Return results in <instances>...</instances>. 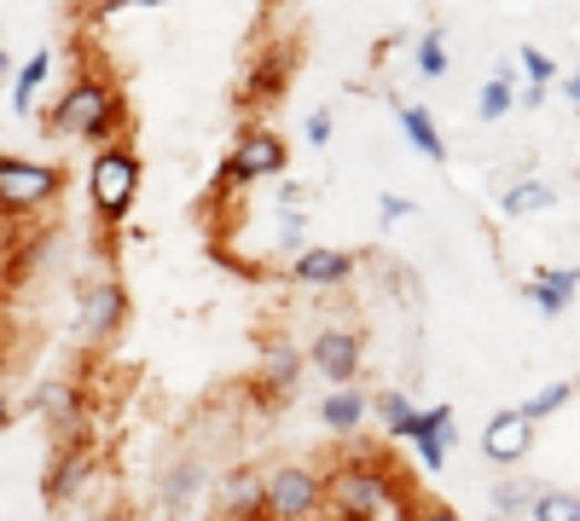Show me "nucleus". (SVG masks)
<instances>
[{"mask_svg": "<svg viewBox=\"0 0 580 521\" xmlns=\"http://www.w3.org/2000/svg\"><path fill=\"white\" fill-rule=\"evenodd\" d=\"M325 504V487L314 469H302V463H285V469H273L267 476V515L273 521H302V515H314Z\"/></svg>", "mask_w": 580, "mask_h": 521, "instance_id": "obj_2", "label": "nucleus"}, {"mask_svg": "<svg viewBox=\"0 0 580 521\" xmlns=\"http://www.w3.org/2000/svg\"><path fill=\"white\" fill-rule=\"evenodd\" d=\"M528 452H535V417H528L522 406L493 411L488 429H482V458L488 463H522Z\"/></svg>", "mask_w": 580, "mask_h": 521, "instance_id": "obj_4", "label": "nucleus"}, {"mask_svg": "<svg viewBox=\"0 0 580 521\" xmlns=\"http://www.w3.org/2000/svg\"><path fill=\"white\" fill-rule=\"evenodd\" d=\"M41 75H47V52H35V59L18 70V82H12V111H30V93L41 88Z\"/></svg>", "mask_w": 580, "mask_h": 521, "instance_id": "obj_22", "label": "nucleus"}, {"mask_svg": "<svg viewBox=\"0 0 580 521\" xmlns=\"http://www.w3.org/2000/svg\"><path fill=\"white\" fill-rule=\"evenodd\" d=\"M574 284H580L574 267H540L535 278H528V302H535L546 319H558V313L569 307V296H574Z\"/></svg>", "mask_w": 580, "mask_h": 521, "instance_id": "obj_10", "label": "nucleus"}, {"mask_svg": "<svg viewBox=\"0 0 580 521\" xmlns=\"http://www.w3.org/2000/svg\"><path fill=\"white\" fill-rule=\"evenodd\" d=\"M221 504L233 515H256V510H267V481H256V469H233L221 487Z\"/></svg>", "mask_w": 580, "mask_h": 521, "instance_id": "obj_13", "label": "nucleus"}, {"mask_svg": "<svg viewBox=\"0 0 580 521\" xmlns=\"http://www.w3.org/2000/svg\"><path fill=\"white\" fill-rule=\"evenodd\" d=\"M377 215L395 226V221H407V215H413V203H407V197H384V203H377Z\"/></svg>", "mask_w": 580, "mask_h": 521, "instance_id": "obj_31", "label": "nucleus"}, {"mask_svg": "<svg viewBox=\"0 0 580 521\" xmlns=\"http://www.w3.org/2000/svg\"><path fill=\"white\" fill-rule=\"evenodd\" d=\"M563 93H569V99H574V104H580V70H574V75H569V88H563Z\"/></svg>", "mask_w": 580, "mask_h": 521, "instance_id": "obj_33", "label": "nucleus"}, {"mask_svg": "<svg viewBox=\"0 0 580 521\" xmlns=\"http://www.w3.org/2000/svg\"><path fill=\"white\" fill-rule=\"evenodd\" d=\"M348 273H355V255H343V249H302L296 267H291V278L314 284V290H332V284H343Z\"/></svg>", "mask_w": 580, "mask_h": 521, "instance_id": "obj_9", "label": "nucleus"}, {"mask_svg": "<svg viewBox=\"0 0 580 521\" xmlns=\"http://www.w3.org/2000/svg\"><path fill=\"white\" fill-rule=\"evenodd\" d=\"M332 504H337L343 521H372L389 504V481L372 476V469H343V476L332 481Z\"/></svg>", "mask_w": 580, "mask_h": 521, "instance_id": "obj_5", "label": "nucleus"}, {"mask_svg": "<svg viewBox=\"0 0 580 521\" xmlns=\"http://www.w3.org/2000/svg\"><path fill=\"white\" fill-rule=\"evenodd\" d=\"M93 203H99V215H122V208L134 203V186H140V163L129 151H99V163H93Z\"/></svg>", "mask_w": 580, "mask_h": 521, "instance_id": "obj_3", "label": "nucleus"}, {"mask_svg": "<svg viewBox=\"0 0 580 521\" xmlns=\"http://www.w3.org/2000/svg\"><path fill=\"white\" fill-rule=\"evenodd\" d=\"M285 168V140L279 134H244V145L226 156L221 186H244V180H267Z\"/></svg>", "mask_w": 580, "mask_h": 521, "instance_id": "obj_6", "label": "nucleus"}, {"mask_svg": "<svg viewBox=\"0 0 580 521\" xmlns=\"http://www.w3.org/2000/svg\"><path fill=\"white\" fill-rule=\"evenodd\" d=\"M535 521H580V492H540Z\"/></svg>", "mask_w": 580, "mask_h": 521, "instance_id": "obj_20", "label": "nucleus"}, {"mask_svg": "<svg viewBox=\"0 0 580 521\" xmlns=\"http://www.w3.org/2000/svg\"><path fill=\"white\" fill-rule=\"evenodd\" d=\"M319 417H325V429H337V435H343V429H355L360 417H366V400L355 395V388H337V395L319 406Z\"/></svg>", "mask_w": 580, "mask_h": 521, "instance_id": "obj_17", "label": "nucleus"}, {"mask_svg": "<svg viewBox=\"0 0 580 521\" xmlns=\"http://www.w3.org/2000/svg\"><path fill=\"white\" fill-rule=\"evenodd\" d=\"M122 313H129V296L116 290V284H99L82 307V330L88 336H116L122 330Z\"/></svg>", "mask_w": 580, "mask_h": 521, "instance_id": "obj_12", "label": "nucleus"}, {"mask_svg": "<svg viewBox=\"0 0 580 521\" xmlns=\"http://www.w3.org/2000/svg\"><path fill=\"white\" fill-rule=\"evenodd\" d=\"M82 476H88V458H64L59 469H53V481H47V499H64V492H75V487H82Z\"/></svg>", "mask_w": 580, "mask_h": 521, "instance_id": "obj_25", "label": "nucleus"}, {"mask_svg": "<svg viewBox=\"0 0 580 521\" xmlns=\"http://www.w3.org/2000/svg\"><path fill=\"white\" fill-rule=\"evenodd\" d=\"M569 395H574V382H546V388H540V395L528 400L522 411H528V417H535V423H540V417H551V411H558Z\"/></svg>", "mask_w": 580, "mask_h": 521, "instance_id": "obj_24", "label": "nucleus"}, {"mask_svg": "<svg viewBox=\"0 0 580 521\" xmlns=\"http://www.w3.org/2000/svg\"><path fill=\"white\" fill-rule=\"evenodd\" d=\"M400 127H407V140L430 156V163H441V156H447V145H441V134H436V122H430L424 104H400Z\"/></svg>", "mask_w": 580, "mask_h": 521, "instance_id": "obj_14", "label": "nucleus"}, {"mask_svg": "<svg viewBox=\"0 0 580 521\" xmlns=\"http://www.w3.org/2000/svg\"><path fill=\"white\" fill-rule=\"evenodd\" d=\"M308 365L319 377H332L337 388H348V377L360 371V336L355 330H319L314 348H308Z\"/></svg>", "mask_w": 580, "mask_h": 521, "instance_id": "obj_8", "label": "nucleus"}, {"mask_svg": "<svg viewBox=\"0 0 580 521\" xmlns=\"http://www.w3.org/2000/svg\"><path fill=\"white\" fill-rule=\"evenodd\" d=\"M452 452V406H430L418 417V458L424 469H441Z\"/></svg>", "mask_w": 580, "mask_h": 521, "instance_id": "obj_11", "label": "nucleus"}, {"mask_svg": "<svg viewBox=\"0 0 580 521\" xmlns=\"http://www.w3.org/2000/svg\"><path fill=\"white\" fill-rule=\"evenodd\" d=\"M285 70H291V47H285V52H273V59H262L256 75H250V88H256V93H279Z\"/></svg>", "mask_w": 580, "mask_h": 521, "instance_id": "obj_23", "label": "nucleus"}, {"mask_svg": "<svg viewBox=\"0 0 580 521\" xmlns=\"http://www.w3.org/2000/svg\"><path fill=\"white\" fill-rule=\"evenodd\" d=\"M59 192V174L41 168V163H18V156H7L0 163V197H7V208H35Z\"/></svg>", "mask_w": 580, "mask_h": 521, "instance_id": "obj_7", "label": "nucleus"}, {"mask_svg": "<svg viewBox=\"0 0 580 521\" xmlns=\"http://www.w3.org/2000/svg\"><path fill=\"white\" fill-rule=\"evenodd\" d=\"M377 417H384V429H389L395 440H418V417H424V411H413L407 395H395V388H389V395L377 400Z\"/></svg>", "mask_w": 580, "mask_h": 521, "instance_id": "obj_16", "label": "nucleus"}, {"mask_svg": "<svg viewBox=\"0 0 580 521\" xmlns=\"http://www.w3.org/2000/svg\"><path fill=\"white\" fill-rule=\"evenodd\" d=\"M70 411H75V395H64V388H47V417H53V423H64Z\"/></svg>", "mask_w": 580, "mask_h": 521, "instance_id": "obj_29", "label": "nucleus"}, {"mask_svg": "<svg viewBox=\"0 0 580 521\" xmlns=\"http://www.w3.org/2000/svg\"><path fill=\"white\" fill-rule=\"evenodd\" d=\"M197 481H204L197 458H181V463H174L169 476H163V510H169V515H181V510H186V499L197 492Z\"/></svg>", "mask_w": 580, "mask_h": 521, "instance_id": "obj_15", "label": "nucleus"}, {"mask_svg": "<svg viewBox=\"0 0 580 521\" xmlns=\"http://www.w3.org/2000/svg\"><path fill=\"white\" fill-rule=\"evenodd\" d=\"M522 70H528V82H535V88L551 82V59H546V52H535V47H522Z\"/></svg>", "mask_w": 580, "mask_h": 521, "instance_id": "obj_28", "label": "nucleus"}, {"mask_svg": "<svg viewBox=\"0 0 580 521\" xmlns=\"http://www.w3.org/2000/svg\"><path fill=\"white\" fill-rule=\"evenodd\" d=\"M418 70L424 75H447V47H441V35H424L418 41Z\"/></svg>", "mask_w": 580, "mask_h": 521, "instance_id": "obj_27", "label": "nucleus"}, {"mask_svg": "<svg viewBox=\"0 0 580 521\" xmlns=\"http://www.w3.org/2000/svg\"><path fill=\"white\" fill-rule=\"evenodd\" d=\"M296 371H302V359H296V348H273V354H267V365H262V377H267V388H291V382H296Z\"/></svg>", "mask_w": 580, "mask_h": 521, "instance_id": "obj_21", "label": "nucleus"}, {"mask_svg": "<svg viewBox=\"0 0 580 521\" xmlns=\"http://www.w3.org/2000/svg\"><path fill=\"white\" fill-rule=\"evenodd\" d=\"M540 492L546 487H535V481H511V487H493V504L506 510V515H517V510H535Z\"/></svg>", "mask_w": 580, "mask_h": 521, "instance_id": "obj_19", "label": "nucleus"}, {"mask_svg": "<svg viewBox=\"0 0 580 521\" xmlns=\"http://www.w3.org/2000/svg\"><path fill=\"white\" fill-rule=\"evenodd\" d=\"M111 116H116L111 88H99V82H75V88L59 99L53 127H64V134H75V140H105Z\"/></svg>", "mask_w": 580, "mask_h": 521, "instance_id": "obj_1", "label": "nucleus"}, {"mask_svg": "<svg viewBox=\"0 0 580 521\" xmlns=\"http://www.w3.org/2000/svg\"><path fill=\"white\" fill-rule=\"evenodd\" d=\"M332 140V111H314L308 116V145H325Z\"/></svg>", "mask_w": 580, "mask_h": 521, "instance_id": "obj_30", "label": "nucleus"}, {"mask_svg": "<svg viewBox=\"0 0 580 521\" xmlns=\"http://www.w3.org/2000/svg\"><path fill=\"white\" fill-rule=\"evenodd\" d=\"M546 203H551V186H540V180H517V186L499 197L506 215H535V208H546Z\"/></svg>", "mask_w": 580, "mask_h": 521, "instance_id": "obj_18", "label": "nucleus"}, {"mask_svg": "<svg viewBox=\"0 0 580 521\" xmlns=\"http://www.w3.org/2000/svg\"><path fill=\"white\" fill-rule=\"evenodd\" d=\"M506 111H511V82H506V75H493V82L482 88V116H488V122H499Z\"/></svg>", "mask_w": 580, "mask_h": 521, "instance_id": "obj_26", "label": "nucleus"}, {"mask_svg": "<svg viewBox=\"0 0 580 521\" xmlns=\"http://www.w3.org/2000/svg\"><path fill=\"white\" fill-rule=\"evenodd\" d=\"M424 521H465L459 510H447V504H436V510H424Z\"/></svg>", "mask_w": 580, "mask_h": 521, "instance_id": "obj_32", "label": "nucleus"}]
</instances>
